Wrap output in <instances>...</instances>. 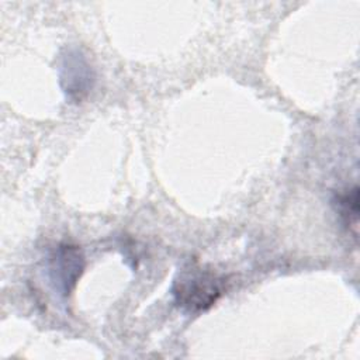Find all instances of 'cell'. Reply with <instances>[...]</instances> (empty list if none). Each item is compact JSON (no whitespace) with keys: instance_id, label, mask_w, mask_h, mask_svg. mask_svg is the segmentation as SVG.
Here are the masks:
<instances>
[{"instance_id":"cell-1","label":"cell","mask_w":360,"mask_h":360,"mask_svg":"<svg viewBox=\"0 0 360 360\" xmlns=\"http://www.w3.org/2000/svg\"><path fill=\"white\" fill-rule=\"evenodd\" d=\"M226 277L198 264H187L177 271L172 295L174 304L187 314L210 309L225 292Z\"/></svg>"},{"instance_id":"cell-2","label":"cell","mask_w":360,"mask_h":360,"mask_svg":"<svg viewBox=\"0 0 360 360\" xmlns=\"http://www.w3.org/2000/svg\"><path fill=\"white\" fill-rule=\"evenodd\" d=\"M84 266V255L77 245H56L48 257V274L53 290L62 297H69L76 287Z\"/></svg>"},{"instance_id":"cell-4","label":"cell","mask_w":360,"mask_h":360,"mask_svg":"<svg viewBox=\"0 0 360 360\" xmlns=\"http://www.w3.org/2000/svg\"><path fill=\"white\" fill-rule=\"evenodd\" d=\"M332 204L339 214L343 225L357 235V221H359V188L357 186L347 187L335 193Z\"/></svg>"},{"instance_id":"cell-3","label":"cell","mask_w":360,"mask_h":360,"mask_svg":"<svg viewBox=\"0 0 360 360\" xmlns=\"http://www.w3.org/2000/svg\"><path fill=\"white\" fill-rule=\"evenodd\" d=\"M58 72L63 93L73 103H82L94 87V69L87 58L76 48L68 49L62 55Z\"/></svg>"}]
</instances>
